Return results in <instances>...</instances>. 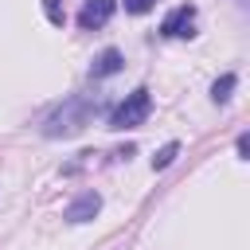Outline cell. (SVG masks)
I'll return each mask as SVG.
<instances>
[{"label":"cell","mask_w":250,"mask_h":250,"mask_svg":"<svg viewBox=\"0 0 250 250\" xmlns=\"http://www.w3.org/2000/svg\"><path fill=\"white\" fill-rule=\"evenodd\" d=\"M156 0H125V12H133V16H141V12H148Z\"/></svg>","instance_id":"10"},{"label":"cell","mask_w":250,"mask_h":250,"mask_svg":"<svg viewBox=\"0 0 250 250\" xmlns=\"http://www.w3.org/2000/svg\"><path fill=\"white\" fill-rule=\"evenodd\" d=\"M246 152H250V141H246V137H238V156H242V160H250Z\"/></svg>","instance_id":"11"},{"label":"cell","mask_w":250,"mask_h":250,"mask_svg":"<svg viewBox=\"0 0 250 250\" xmlns=\"http://www.w3.org/2000/svg\"><path fill=\"white\" fill-rule=\"evenodd\" d=\"M234 82H238L234 74H223V78H215V86H211V98H215V102H227V98H230V90H234Z\"/></svg>","instance_id":"7"},{"label":"cell","mask_w":250,"mask_h":250,"mask_svg":"<svg viewBox=\"0 0 250 250\" xmlns=\"http://www.w3.org/2000/svg\"><path fill=\"white\" fill-rule=\"evenodd\" d=\"M121 66H125L121 51H117V47H105V51L94 59V66H90V78H109V74H117Z\"/></svg>","instance_id":"6"},{"label":"cell","mask_w":250,"mask_h":250,"mask_svg":"<svg viewBox=\"0 0 250 250\" xmlns=\"http://www.w3.org/2000/svg\"><path fill=\"white\" fill-rule=\"evenodd\" d=\"M98 211H102V195H98V191H82V195H74V199L66 203L62 219H66V223H86V219H94Z\"/></svg>","instance_id":"5"},{"label":"cell","mask_w":250,"mask_h":250,"mask_svg":"<svg viewBox=\"0 0 250 250\" xmlns=\"http://www.w3.org/2000/svg\"><path fill=\"white\" fill-rule=\"evenodd\" d=\"M43 8H47V20H51V23H62V20H66L62 8H59V0H43Z\"/></svg>","instance_id":"9"},{"label":"cell","mask_w":250,"mask_h":250,"mask_svg":"<svg viewBox=\"0 0 250 250\" xmlns=\"http://www.w3.org/2000/svg\"><path fill=\"white\" fill-rule=\"evenodd\" d=\"M113 12H117V0H86L82 12H78V27H82V31H94V27L109 23Z\"/></svg>","instance_id":"4"},{"label":"cell","mask_w":250,"mask_h":250,"mask_svg":"<svg viewBox=\"0 0 250 250\" xmlns=\"http://www.w3.org/2000/svg\"><path fill=\"white\" fill-rule=\"evenodd\" d=\"M160 35H168V39H188V35H195V8H191V4L172 8V12L164 16V23H160Z\"/></svg>","instance_id":"3"},{"label":"cell","mask_w":250,"mask_h":250,"mask_svg":"<svg viewBox=\"0 0 250 250\" xmlns=\"http://www.w3.org/2000/svg\"><path fill=\"white\" fill-rule=\"evenodd\" d=\"M176 152H180V145H176V141H172V145H164V148L152 156V168H168V164L176 160Z\"/></svg>","instance_id":"8"},{"label":"cell","mask_w":250,"mask_h":250,"mask_svg":"<svg viewBox=\"0 0 250 250\" xmlns=\"http://www.w3.org/2000/svg\"><path fill=\"white\" fill-rule=\"evenodd\" d=\"M148 113H152V98H148V90L141 86V90L125 94V102H117V105L109 109V129H117V133L137 129V125L148 121Z\"/></svg>","instance_id":"2"},{"label":"cell","mask_w":250,"mask_h":250,"mask_svg":"<svg viewBox=\"0 0 250 250\" xmlns=\"http://www.w3.org/2000/svg\"><path fill=\"white\" fill-rule=\"evenodd\" d=\"M94 113H98V105H90L86 98H70L66 105H59V109H55V113L47 117L43 133H47V137H70V133L86 129Z\"/></svg>","instance_id":"1"}]
</instances>
